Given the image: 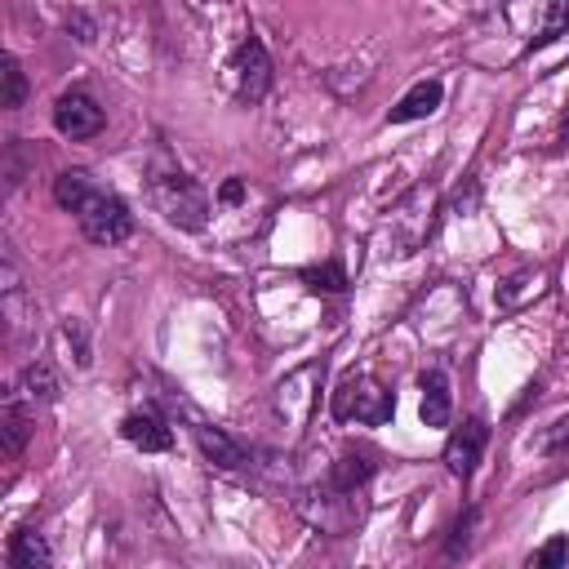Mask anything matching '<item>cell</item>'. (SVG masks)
<instances>
[{
	"label": "cell",
	"instance_id": "cell-1",
	"mask_svg": "<svg viewBox=\"0 0 569 569\" xmlns=\"http://www.w3.org/2000/svg\"><path fill=\"white\" fill-rule=\"evenodd\" d=\"M54 200H58V209L76 214L85 241H94V245H121L134 237L130 205L121 196L102 192L85 169H63L54 178Z\"/></svg>",
	"mask_w": 569,
	"mask_h": 569
},
{
	"label": "cell",
	"instance_id": "cell-2",
	"mask_svg": "<svg viewBox=\"0 0 569 569\" xmlns=\"http://www.w3.org/2000/svg\"><path fill=\"white\" fill-rule=\"evenodd\" d=\"M152 200L156 209L165 214V222H174L178 232H205V222H209V196L205 187L183 174V169H156L152 174Z\"/></svg>",
	"mask_w": 569,
	"mask_h": 569
},
{
	"label": "cell",
	"instance_id": "cell-3",
	"mask_svg": "<svg viewBox=\"0 0 569 569\" xmlns=\"http://www.w3.org/2000/svg\"><path fill=\"white\" fill-rule=\"evenodd\" d=\"M329 409H333V418H338V423L383 427V423H392V414H396V396H392L383 383H374L370 374H352V379L338 383V392H333Z\"/></svg>",
	"mask_w": 569,
	"mask_h": 569
},
{
	"label": "cell",
	"instance_id": "cell-4",
	"mask_svg": "<svg viewBox=\"0 0 569 569\" xmlns=\"http://www.w3.org/2000/svg\"><path fill=\"white\" fill-rule=\"evenodd\" d=\"M227 80H232V94L241 102H263L267 89H272V58H267V45L250 32L232 58H227Z\"/></svg>",
	"mask_w": 569,
	"mask_h": 569
},
{
	"label": "cell",
	"instance_id": "cell-5",
	"mask_svg": "<svg viewBox=\"0 0 569 569\" xmlns=\"http://www.w3.org/2000/svg\"><path fill=\"white\" fill-rule=\"evenodd\" d=\"M107 125V111L98 107V98L89 89H67L58 94L54 102V130L72 143H85V139H98Z\"/></svg>",
	"mask_w": 569,
	"mask_h": 569
},
{
	"label": "cell",
	"instance_id": "cell-6",
	"mask_svg": "<svg viewBox=\"0 0 569 569\" xmlns=\"http://www.w3.org/2000/svg\"><path fill=\"white\" fill-rule=\"evenodd\" d=\"M485 445H490V423L485 418H468L463 427H453L449 440H445V468H449V477L468 485L477 477V468H481Z\"/></svg>",
	"mask_w": 569,
	"mask_h": 569
},
{
	"label": "cell",
	"instance_id": "cell-7",
	"mask_svg": "<svg viewBox=\"0 0 569 569\" xmlns=\"http://www.w3.org/2000/svg\"><path fill=\"white\" fill-rule=\"evenodd\" d=\"M445 102V85L440 80H418L401 94V102L387 111V125H414V121H427L431 111H440Z\"/></svg>",
	"mask_w": 569,
	"mask_h": 569
},
{
	"label": "cell",
	"instance_id": "cell-8",
	"mask_svg": "<svg viewBox=\"0 0 569 569\" xmlns=\"http://www.w3.org/2000/svg\"><path fill=\"white\" fill-rule=\"evenodd\" d=\"M121 436H125L134 449H143V453H165V449L174 445L169 423H165L161 414H152V409H134V414H125Z\"/></svg>",
	"mask_w": 569,
	"mask_h": 569
},
{
	"label": "cell",
	"instance_id": "cell-9",
	"mask_svg": "<svg viewBox=\"0 0 569 569\" xmlns=\"http://www.w3.org/2000/svg\"><path fill=\"white\" fill-rule=\"evenodd\" d=\"M418 392H423V405H418L423 427H449V418H453V396H449L445 370H423V374H418Z\"/></svg>",
	"mask_w": 569,
	"mask_h": 569
},
{
	"label": "cell",
	"instance_id": "cell-10",
	"mask_svg": "<svg viewBox=\"0 0 569 569\" xmlns=\"http://www.w3.org/2000/svg\"><path fill=\"white\" fill-rule=\"evenodd\" d=\"M196 440H200V453L214 463V468H227V472H237V468H245V449L227 436L222 427H209V423H200L196 427Z\"/></svg>",
	"mask_w": 569,
	"mask_h": 569
},
{
	"label": "cell",
	"instance_id": "cell-11",
	"mask_svg": "<svg viewBox=\"0 0 569 569\" xmlns=\"http://www.w3.org/2000/svg\"><path fill=\"white\" fill-rule=\"evenodd\" d=\"M10 565H19V569H54V547H50V538L41 534V529H19L14 538H10Z\"/></svg>",
	"mask_w": 569,
	"mask_h": 569
},
{
	"label": "cell",
	"instance_id": "cell-12",
	"mask_svg": "<svg viewBox=\"0 0 569 569\" xmlns=\"http://www.w3.org/2000/svg\"><path fill=\"white\" fill-rule=\"evenodd\" d=\"M370 477H374V463H370V459H357V453H348V459H338V463L329 468L333 494H352V490H361Z\"/></svg>",
	"mask_w": 569,
	"mask_h": 569
},
{
	"label": "cell",
	"instance_id": "cell-13",
	"mask_svg": "<svg viewBox=\"0 0 569 569\" xmlns=\"http://www.w3.org/2000/svg\"><path fill=\"white\" fill-rule=\"evenodd\" d=\"M0 80H6V94H0V107L6 111H19L23 102H28V72H23V63L14 58V54H0Z\"/></svg>",
	"mask_w": 569,
	"mask_h": 569
},
{
	"label": "cell",
	"instance_id": "cell-14",
	"mask_svg": "<svg viewBox=\"0 0 569 569\" xmlns=\"http://www.w3.org/2000/svg\"><path fill=\"white\" fill-rule=\"evenodd\" d=\"M0 431H6V449H10V453H23V445H28V436H32V418H28V409L19 405V396H10L6 409H0Z\"/></svg>",
	"mask_w": 569,
	"mask_h": 569
},
{
	"label": "cell",
	"instance_id": "cell-15",
	"mask_svg": "<svg viewBox=\"0 0 569 569\" xmlns=\"http://www.w3.org/2000/svg\"><path fill=\"white\" fill-rule=\"evenodd\" d=\"M19 392H23L28 401H41V405H50V401L58 396V379H54V370H50L45 361H36V365H28V370H23V379H19Z\"/></svg>",
	"mask_w": 569,
	"mask_h": 569
},
{
	"label": "cell",
	"instance_id": "cell-16",
	"mask_svg": "<svg viewBox=\"0 0 569 569\" xmlns=\"http://www.w3.org/2000/svg\"><path fill=\"white\" fill-rule=\"evenodd\" d=\"M529 449L543 453V459H556V453H569V414H560L556 423H547L543 431L529 436Z\"/></svg>",
	"mask_w": 569,
	"mask_h": 569
},
{
	"label": "cell",
	"instance_id": "cell-17",
	"mask_svg": "<svg viewBox=\"0 0 569 569\" xmlns=\"http://www.w3.org/2000/svg\"><path fill=\"white\" fill-rule=\"evenodd\" d=\"M565 32H569V0H556V6L543 10V23H538V32L529 36V50H543V45H551V41L565 36Z\"/></svg>",
	"mask_w": 569,
	"mask_h": 569
},
{
	"label": "cell",
	"instance_id": "cell-18",
	"mask_svg": "<svg viewBox=\"0 0 569 569\" xmlns=\"http://www.w3.org/2000/svg\"><path fill=\"white\" fill-rule=\"evenodd\" d=\"M525 569H569V538L565 534H551L543 547L529 551Z\"/></svg>",
	"mask_w": 569,
	"mask_h": 569
},
{
	"label": "cell",
	"instance_id": "cell-19",
	"mask_svg": "<svg viewBox=\"0 0 569 569\" xmlns=\"http://www.w3.org/2000/svg\"><path fill=\"white\" fill-rule=\"evenodd\" d=\"M303 281H307L311 289H325V294H343V289H348V272H343V263L307 267V272H303Z\"/></svg>",
	"mask_w": 569,
	"mask_h": 569
},
{
	"label": "cell",
	"instance_id": "cell-20",
	"mask_svg": "<svg viewBox=\"0 0 569 569\" xmlns=\"http://www.w3.org/2000/svg\"><path fill=\"white\" fill-rule=\"evenodd\" d=\"M472 529H477V507H472L459 525H453V538H449V547H445V551H449V556H463V551L472 547Z\"/></svg>",
	"mask_w": 569,
	"mask_h": 569
},
{
	"label": "cell",
	"instance_id": "cell-21",
	"mask_svg": "<svg viewBox=\"0 0 569 569\" xmlns=\"http://www.w3.org/2000/svg\"><path fill=\"white\" fill-rule=\"evenodd\" d=\"M19 152H23V139H10V147H6V178H10V187H19L23 174H28V161Z\"/></svg>",
	"mask_w": 569,
	"mask_h": 569
},
{
	"label": "cell",
	"instance_id": "cell-22",
	"mask_svg": "<svg viewBox=\"0 0 569 569\" xmlns=\"http://www.w3.org/2000/svg\"><path fill=\"white\" fill-rule=\"evenodd\" d=\"M67 32H76V41H80V45H94L98 23H94L85 10H72V14H67Z\"/></svg>",
	"mask_w": 569,
	"mask_h": 569
},
{
	"label": "cell",
	"instance_id": "cell-23",
	"mask_svg": "<svg viewBox=\"0 0 569 569\" xmlns=\"http://www.w3.org/2000/svg\"><path fill=\"white\" fill-rule=\"evenodd\" d=\"M245 196H250V192H245V178H227V183L218 187V200H222V205H241Z\"/></svg>",
	"mask_w": 569,
	"mask_h": 569
},
{
	"label": "cell",
	"instance_id": "cell-24",
	"mask_svg": "<svg viewBox=\"0 0 569 569\" xmlns=\"http://www.w3.org/2000/svg\"><path fill=\"white\" fill-rule=\"evenodd\" d=\"M560 147H569V121L560 125Z\"/></svg>",
	"mask_w": 569,
	"mask_h": 569
}]
</instances>
